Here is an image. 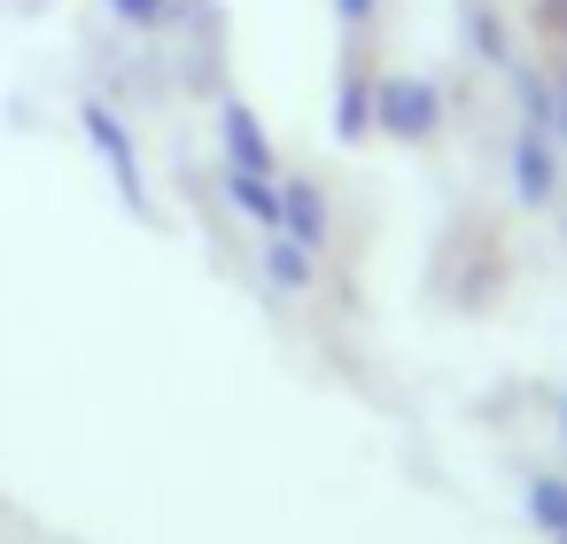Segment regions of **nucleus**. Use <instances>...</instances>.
<instances>
[{"mask_svg": "<svg viewBox=\"0 0 567 544\" xmlns=\"http://www.w3.org/2000/svg\"><path fill=\"white\" fill-rule=\"evenodd\" d=\"M443 117H451L443 79H427V71H373V133L420 148V141L443 133Z\"/></svg>", "mask_w": 567, "mask_h": 544, "instance_id": "f257e3e1", "label": "nucleus"}, {"mask_svg": "<svg viewBox=\"0 0 567 544\" xmlns=\"http://www.w3.org/2000/svg\"><path fill=\"white\" fill-rule=\"evenodd\" d=\"M559 443H567V397H559Z\"/></svg>", "mask_w": 567, "mask_h": 544, "instance_id": "ddd939ff", "label": "nucleus"}, {"mask_svg": "<svg viewBox=\"0 0 567 544\" xmlns=\"http://www.w3.org/2000/svg\"><path fill=\"white\" fill-rule=\"evenodd\" d=\"M218 187H226V203H234L249 226H265V234L280 226V179H265V172H226Z\"/></svg>", "mask_w": 567, "mask_h": 544, "instance_id": "6e6552de", "label": "nucleus"}, {"mask_svg": "<svg viewBox=\"0 0 567 544\" xmlns=\"http://www.w3.org/2000/svg\"><path fill=\"white\" fill-rule=\"evenodd\" d=\"M505 172H513V195H520V203H536V211L559 203V133H551V125H520Z\"/></svg>", "mask_w": 567, "mask_h": 544, "instance_id": "7ed1b4c3", "label": "nucleus"}, {"mask_svg": "<svg viewBox=\"0 0 567 544\" xmlns=\"http://www.w3.org/2000/svg\"><path fill=\"white\" fill-rule=\"evenodd\" d=\"M520 513H528V521H536V536L551 544V536L567 528V474H551V466L520 474Z\"/></svg>", "mask_w": 567, "mask_h": 544, "instance_id": "0eeeda50", "label": "nucleus"}, {"mask_svg": "<svg viewBox=\"0 0 567 544\" xmlns=\"http://www.w3.org/2000/svg\"><path fill=\"white\" fill-rule=\"evenodd\" d=\"M551 133H559V156H567V71H559V86H551Z\"/></svg>", "mask_w": 567, "mask_h": 544, "instance_id": "9b49d317", "label": "nucleus"}, {"mask_svg": "<svg viewBox=\"0 0 567 544\" xmlns=\"http://www.w3.org/2000/svg\"><path fill=\"white\" fill-rule=\"evenodd\" d=\"M280 234L303 249H327V195L319 179H280Z\"/></svg>", "mask_w": 567, "mask_h": 544, "instance_id": "39448f33", "label": "nucleus"}, {"mask_svg": "<svg viewBox=\"0 0 567 544\" xmlns=\"http://www.w3.org/2000/svg\"><path fill=\"white\" fill-rule=\"evenodd\" d=\"M334 17H342V24H373V17H381V0H334Z\"/></svg>", "mask_w": 567, "mask_h": 544, "instance_id": "f8f14e48", "label": "nucleus"}, {"mask_svg": "<svg viewBox=\"0 0 567 544\" xmlns=\"http://www.w3.org/2000/svg\"><path fill=\"white\" fill-rule=\"evenodd\" d=\"M179 9H187V0H110V17L133 24V32H172Z\"/></svg>", "mask_w": 567, "mask_h": 544, "instance_id": "9d476101", "label": "nucleus"}, {"mask_svg": "<svg viewBox=\"0 0 567 544\" xmlns=\"http://www.w3.org/2000/svg\"><path fill=\"white\" fill-rule=\"evenodd\" d=\"M334 133H342V141H365V133H373V79H365V71H342V94H334Z\"/></svg>", "mask_w": 567, "mask_h": 544, "instance_id": "1a4fd4ad", "label": "nucleus"}, {"mask_svg": "<svg viewBox=\"0 0 567 544\" xmlns=\"http://www.w3.org/2000/svg\"><path fill=\"white\" fill-rule=\"evenodd\" d=\"M551 544H567V528H559V536H551Z\"/></svg>", "mask_w": 567, "mask_h": 544, "instance_id": "2eb2a0df", "label": "nucleus"}, {"mask_svg": "<svg viewBox=\"0 0 567 544\" xmlns=\"http://www.w3.org/2000/svg\"><path fill=\"white\" fill-rule=\"evenodd\" d=\"M559 234H567V211H559Z\"/></svg>", "mask_w": 567, "mask_h": 544, "instance_id": "4468645a", "label": "nucleus"}, {"mask_svg": "<svg viewBox=\"0 0 567 544\" xmlns=\"http://www.w3.org/2000/svg\"><path fill=\"white\" fill-rule=\"evenodd\" d=\"M265 280L280 288V296H303L311 280H319V249H303V242H288L280 226L265 234Z\"/></svg>", "mask_w": 567, "mask_h": 544, "instance_id": "423d86ee", "label": "nucleus"}, {"mask_svg": "<svg viewBox=\"0 0 567 544\" xmlns=\"http://www.w3.org/2000/svg\"><path fill=\"white\" fill-rule=\"evenodd\" d=\"M79 125H86V141H94V156L110 164V179H117V195L141 211V218H156L148 211V172H141V148H133V133H125V117L110 110V102H86L79 110Z\"/></svg>", "mask_w": 567, "mask_h": 544, "instance_id": "f03ea898", "label": "nucleus"}, {"mask_svg": "<svg viewBox=\"0 0 567 544\" xmlns=\"http://www.w3.org/2000/svg\"><path fill=\"white\" fill-rule=\"evenodd\" d=\"M218 148H226V172H265V179H280V156H272V141H265V125H257L249 102H226V110H218Z\"/></svg>", "mask_w": 567, "mask_h": 544, "instance_id": "20e7f679", "label": "nucleus"}]
</instances>
